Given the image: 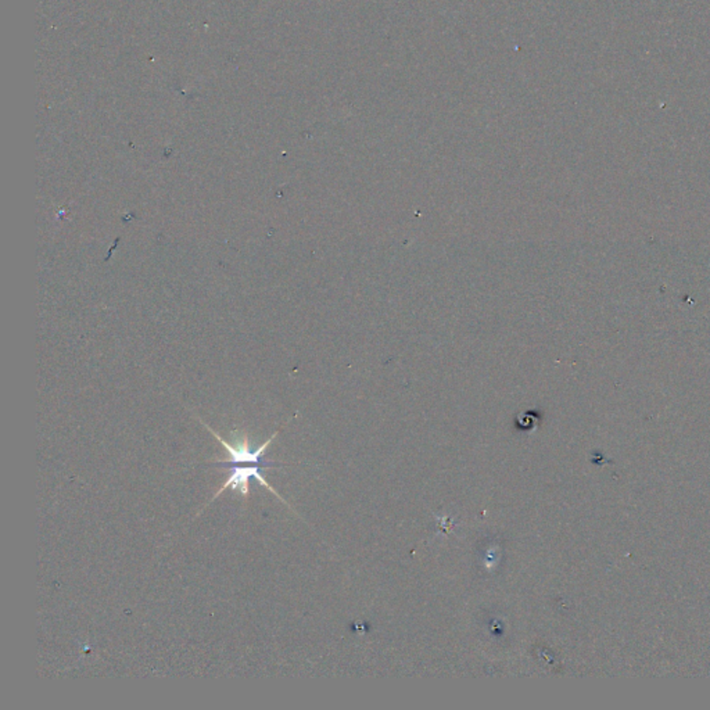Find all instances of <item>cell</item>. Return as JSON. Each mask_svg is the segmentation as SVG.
<instances>
[{
    "instance_id": "cell-1",
    "label": "cell",
    "mask_w": 710,
    "mask_h": 710,
    "mask_svg": "<svg viewBox=\"0 0 710 710\" xmlns=\"http://www.w3.org/2000/svg\"><path fill=\"white\" fill-rule=\"evenodd\" d=\"M206 429H207L208 431H210L211 435L214 436V438L217 439V440L219 441V443L224 446V449L227 450L228 455H229V461H222V462H214L211 463L210 466H214V468H225L227 469L228 466L232 465H240V463H249V465H260L262 466V468H278V466H281V463L272 462V461H267L265 460V450L268 449V447L270 446V443H272L273 439L278 436V431H275L272 436H270V439H268L265 443H262L261 446L259 447V449L251 450L250 449V443H249V436L248 433H246L245 430H235L233 431L232 439L233 443H228V441H225L224 439L221 438V436L217 433V431H214L213 429L210 428V426L205 425Z\"/></svg>"
},
{
    "instance_id": "cell-2",
    "label": "cell",
    "mask_w": 710,
    "mask_h": 710,
    "mask_svg": "<svg viewBox=\"0 0 710 710\" xmlns=\"http://www.w3.org/2000/svg\"><path fill=\"white\" fill-rule=\"evenodd\" d=\"M261 468L262 466L260 465H251V466H239V465H232L228 466L227 469H229V478H228V481L225 482L224 484H222L221 489L218 490V492L214 494L213 500H216L217 497H219V495L222 494V493L227 492V490H233V492H236V490H239L240 494L243 495V497L248 498L249 494H250V481L251 479H254V481L259 482L261 486H264L265 489L270 490L272 494H275L276 497L280 498L281 501H282L283 503H286V505H289L288 503H286L285 500H283L282 497H281L280 493L276 492L275 489H273L272 486H270V483H268L267 479L262 476L261 473Z\"/></svg>"
}]
</instances>
